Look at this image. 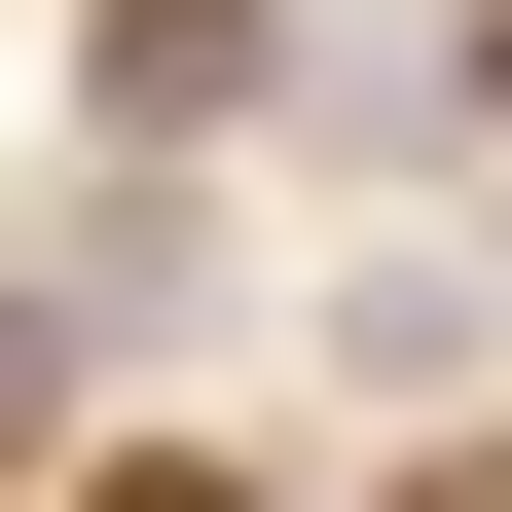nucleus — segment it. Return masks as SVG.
Returning <instances> with one entry per match:
<instances>
[{
    "label": "nucleus",
    "mask_w": 512,
    "mask_h": 512,
    "mask_svg": "<svg viewBox=\"0 0 512 512\" xmlns=\"http://www.w3.org/2000/svg\"><path fill=\"white\" fill-rule=\"evenodd\" d=\"M110 512H220V476H110Z\"/></svg>",
    "instance_id": "f257e3e1"
}]
</instances>
